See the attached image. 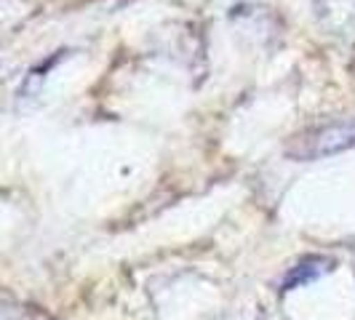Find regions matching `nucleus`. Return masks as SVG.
<instances>
[{"label": "nucleus", "instance_id": "nucleus-1", "mask_svg": "<svg viewBox=\"0 0 355 320\" xmlns=\"http://www.w3.org/2000/svg\"><path fill=\"white\" fill-rule=\"evenodd\" d=\"M355 144V123L326 125L313 134V139H304V147L297 150L300 158H323V155H337L342 150Z\"/></svg>", "mask_w": 355, "mask_h": 320}, {"label": "nucleus", "instance_id": "nucleus-2", "mask_svg": "<svg viewBox=\"0 0 355 320\" xmlns=\"http://www.w3.org/2000/svg\"><path fill=\"white\" fill-rule=\"evenodd\" d=\"M331 267H334L331 259H323V256H307V259H302L297 267H291V269H288V275L284 278V291L302 288V285L318 281L320 275H326Z\"/></svg>", "mask_w": 355, "mask_h": 320}]
</instances>
